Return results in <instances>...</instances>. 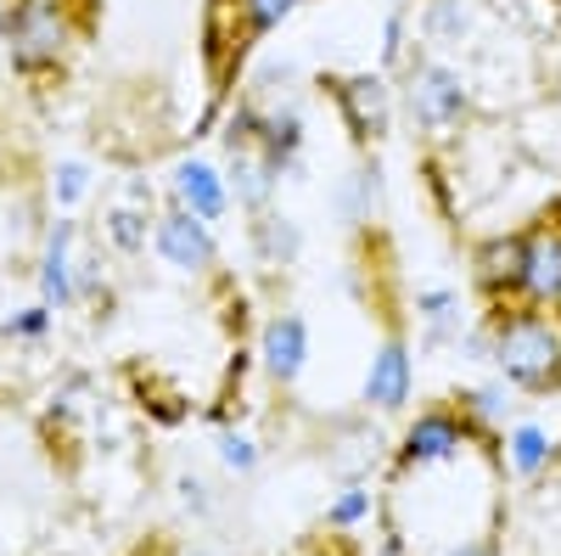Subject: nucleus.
Returning <instances> with one entry per match:
<instances>
[{"label": "nucleus", "mask_w": 561, "mask_h": 556, "mask_svg": "<svg viewBox=\"0 0 561 556\" xmlns=\"http://www.w3.org/2000/svg\"><path fill=\"white\" fill-rule=\"evenodd\" d=\"M455 405H460V416H466V422H472L483 439H489V433H505L511 422H517V388H511L505 377H494V383H478V388H466Z\"/></svg>", "instance_id": "f3484780"}, {"label": "nucleus", "mask_w": 561, "mask_h": 556, "mask_svg": "<svg viewBox=\"0 0 561 556\" xmlns=\"http://www.w3.org/2000/svg\"><path fill=\"white\" fill-rule=\"evenodd\" d=\"M489 365L517 394H550L561 388V315L534 304H505L489 315Z\"/></svg>", "instance_id": "f257e3e1"}, {"label": "nucleus", "mask_w": 561, "mask_h": 556, "mask_svg": "<svg viewBox=\"0 0 561 556\" xmlns=\"http://www.w3.org/2000/svg\"><path fill=\"white\" fill-rule=\"evenodd\" d=\"M84 197H90V163H79V158H62V163L51 169V203H57L62 214H73Z\"/></svg>", "instance_id": "bb28decb"}, {"label": "nucleus", "mask_w": 561, "mask_h": 556, "mask_svg": "<svg viewBox=\"0 0 561 556\" xmlns=\"http://www.w3.org/2000/svg\"><path fill=\"white\" fill-rule=\"evenodd\" d=\"M466 107H472V97H466V79H460L449 63L421 57V63L404 68V113H410L415 129L449 135V129L466 118Z\"/></svg>", "instance_id": "20e7f679"}, {"label": "nucleus", "mask_w": 561, "mask_h": 556, "mask_svg": "<svg viewBox=\"0 0 561 556\" xmlns=\"http://www.w3.org/2000/svg\"><path fill=\"white\" fill-rule=\"evenodd\" d=\"M259 365H264V377L275 388H293L304 377V365H309V327H304V315L280 309V315L264 320V332H259Z\"/></svg>", "instance_id": "9d476101"}, {"label": "nucleus", "mask_w": 561, "mask_h": 556, "mask_svg": "<svg viewBox=\"0 0 561 556\" xmlns=\"http://www.w3.org/2000/svg\"><path fill=\"white\" fill-rule=\"evenodd\" d=\"M152 208L147 203H118V208H107V219H102V237H107V248H118V253H147L152 248Z\"/></svg>", "instance_id": "aec40b11"}, {"label": "nucleus", "mask_w": 561, "mask_h": 556, "mask_svg": "<svg viewBox=\"0 0 561 556\" xmlns=\"http://www.w3.org/2000/svg\"><path fill=\"white\" fill-rule=\"evenodd\" d=\"M174 495H180V506H185V512H192L197 523H208V518L219 512V500H214L208 478H197V473H180V478H174Z\"/></svg>", "instance_id": "c85d7f7f"}, {"label": "nucleus", "mask_w": 561, "mask_h": 556, "mask_svg": "<svg viewBox=\"0 0 561 556\" xmlns=\"http://www.w3.org/2000/svg\"><path fill=\"white\" fill-rule=\"evenodd\" d=\"M57 327V309L51 304H23L12 309L7 320H0V338H12V343H45Z\"/></svg>", "instance_id": "a878e982"}, {"label": "nucleus", "mask_w": 561, "mask_h": 556, "mask_svg": "<svg viewBox=\"0 0 561 556\" xmlns=\"http://www.w3.org/2000/svg\"><path fill=\"white\" fill-rule=\"evenodd\" d=\"M438 556H494V540H460V545H449Z\"/></svg>", "instance_id": "7c9ffc66"}, {"label": "nucleus", "mask_w": 561, "mask_h": 556, "mask_svg": "<svg viewBox=\"0 0 561 556\" xmlns=\"http://www.w3.org/2000/svg\"><path fill=\"white\" fill-rule=\"evenodd\" d=\"M415 320H421V343L449 349L466 338V298L455 287H421L415 293Z\"/></svg>", "instance_id": "2eb2a0df"}, {"label": "nucleus", "mask_w": 561, "mask_h": 556, "mask_svg": "<svg viewBox=\"0 0 561 556\" xmlns=\"http://www.w3.org/2000/svg\"><path fill=\"white\" fill-rule=\"evenodd\" d=\"M556 219H561V203H556Z\"/></svg>", "instance_id": "473e14b6"}, {"label": "nucleus", "mask_w": 561, "mask_h": 556, "mask_svg": "<svg viewBox=\"0 0 561 556\" xmlns=\"http://www.w3.org/2000/svg\"><path fill=\"white\" fill-rule=\"evenodd\" d=\"M410 388H415V360H410V343L404 338H382L377 354L365 360V383H359V399L365 410L377 416H399L410 405Z\"/></svg>", "instance_id": "6e6552de"}, {"label": "nucleus", "mask_w": 561, "mask_h": 556, "mask_svg": "<svg viewBox=\"0 0 561 556\" xmlns=\"http://www.w3.org/2000/svg\"><path fill=\"white\" fill-rule=\"evenodd\" d=\"M304 107L298 102H280V107H264V129H259V152L275 163L280 180H298V158H304Z\"/></svg>", "instance_id": "ddd939ff"}, {"label": "nucleus", "mask_w": 561, "mask_h": 556, "mask_svg": "<svg viewBox=\"0 0 561 556\" xmlns=\"http://www.w3.org/2000/svg\"><path fill=\"white\" fill-rule=\"evenodd\" d=\"M79 225L62 214L45 225V237H39V259H34V287H39V304H51L57 315L79 304Z\"/></svg>", "instance_id": "423d86ee"}, {"label": "nucleus", "mask_w": 561, "mask_h": 556, "mask_svg": "<svg viewBox=\"0 0 561 556\" xmlns=\"http://www.w3.org/2000/svg\"><path fill=\"white\" fill-rule=\"evenodd\" d=\"M225 185H230V203H237V208L264 214L270 197H275V185H280V174H275V163L259 147H237L225 158Z\"/></svg>", "instance_id": "4468645a"}, {"label": "nucleus", "mask_w": 561, "mask_h": 556, "mask_svg": "<svg viewBox=\"0 0 561 556\" xmlns=\"http://www.w3.org/2000/svg\"><path fill=\"white\" fill-rule=\"evenodd\" d=\"M304 7L309 0H219L214 12H230V39H264Z\"/></svg>", "instance_id": "a211bd4d"}, {"label": "nucleus", "mask_w": 561, "mask_h": 556, "mask_svg": "<svg viewBox=\"0 0 561 556\" xmlns=\"http://www.w3.org/2000/svg\"><path fill=\"white\" fill-rule=\"evenodd\" d=\"M500 467H505L511 478H523V484L545 478V473L556 467V433H550L545 422H511V428L500 433Z\"/></svg>", "instance_id": "f8f14e48"}, {"label": "nucleus", "mask_w": 561, "mask_h": 556, "mask_svg": "<svg viewBox=\"0 0 561 556\" xmlns=\"http://www.w3.org/2000/svg\"><path fill=\"white\" fill-rule=\"evenodd\" d=\"M410 12L393 0V12L382 18V68H410Z\"/></svg>", "instance_id": "cd10ccee"}, {"label": "nucleus", "mask_w": 561, "mask_h": 556, "mask_svg": "<svg viewBox=\"0 0 561 556\" xmlns=\"http://www.w3.org/2000/svg\"><path fill=\"white\" fill-rule=\"evenodd\" d=\"M337 113L348 124L354 141H382L388 135V118H393V84L382 73H348L337 79Z\"/></svg>", "instance_id": "1a4fd4ad"}, {"label": "nucleus", "mask_w": 561, "mask_h": 556, "mask_svg": "<svg viewBox=\"0 0 561 556\" xmlns=\"http://www.w3.org/2000/svg\"><path fill=\"white\" fill-rule=\"evenodd\" d=\"M214 450H219V467H225V473H237V478H253V473H259V461H264L259 439L242 433V428H219Z\"/></svg>", "instance_id": "b1692460"}, {"label": "nucleus", "mask_w": 561, "mask_h": 556, "mask_svg": "<svg viewBox=\"0 0 561 556\" xmlns=\"http://www.w3.org/2000/svg\"><path fill=\"white\" fill-rule=\"evenodd\" d=\"M517 304L561 309V219L523 230V275H517Z\"/></svg>", "instance_id": "0eeeda50"}, {"label": "nucleus", "mask_w": 561, "mask_h": 556, "mask_svg": "<svg viewBox=\"0 0 561 556\" xmlns=\"http://www.w3.org/2000/svg\"><path fill=\"white\" fill-rule=\"evenodd\" d=\"M466 29H472V0H427L421 12V34L433 45H460Z\"/></svg>", "instance_id": "4be33fe9"}, {"label": "nucleus", "mask_w": 561, "mask_h": 556, "mask_svg": "<svg viewBox=\"0 0 561 556\" xmlns=\"http://www.w3.org/2000/svg\"><path fill=\"white\" fill-rule=\"evenodd\" d=\"M197 556H214V551H197Z\"/></svg>", "instance_id": "2f4dec72"}, {"label": "nucleus", "mask_w": 561, "mask_h": 556, "mask_svg": "<svg viewBox=\"0 0 561 556\" xmlns=\"http://www.w3.org/2000/svg\"><path fill=\"white\" fill-rule=\"evenodd\" d=\"M253 248H259V259L264 264H275V270H287L298 253H304V230H298V219H287V214H259V225H253Z\"/></svg>", "instance_id": "6ab92c4d"}, {"label": "nucleus", "mask_w": 561, "mask_h": 556, "mask_svg": "<svg viewBox=\"0 0 561 556\" xmlns=\"http://www.w3.org/2000/svg\"><path fill=\"white\" fill-rule=\"evenodd\" d=\"M483 444V433L460 416V405H433L399 433L393 450V473H427V467H449V461L472 455Z\"/></svg>", "instance_id": "7ed1b4c3"}, {"label": "nucleus", "mask_w": 561, "mask_h": 556, "mask_svg": "<svg viewBox=\"0 0 561 556\" xmlns=\"http://www.w3.org/2000/svg\"><path fill=\"white\" fill-rule=\"evenodd\" d=\"M259 129H264V102L242 97L237 107L225 113V124H219V141H225V152H237V147H259Z\"/></svg>", "instance_id": "393cba45"}, {"label": "nucleus", "mask_w": 561, "mask_h": 556, "mask_svg": "<svg viewBox=\"0 0 561 556\" xmlns=\"http://www.w3.org/2000/svg\"><path fill=\"white\" fill-rule=\"evenodd\" d=\"M337 208H343L348 225H370V219H377V208H382V169L377 163L354 169L343 180V192H337Z\"/></svg>", "instance_id": "412c9836"}, {"label": "nucleus", "mask_w": 561, "mask_h": 556, "mask_svg": "<svg viewBox=\"0 0 561 556\" xmlns=\"http://www.w3.org/2000/svg\"><path fill=\"white\" fill-rule=\"evenodd\" d=\"M152 253L174 270V275H208L214 259H219V242H214V225L185 214L169 203V214H158L152 225Z\"/></svg>", "instance_id": "39448f33"}, {"label": "nucleus", "mask_w": 561, "mask_h": 556, "mask_svg": "<svg viewBox=\"0 0 561 556\" xmlns=\"http://www.w3.org/2000/svg\"><path fill=\"white\" fill-rule=\"evenodd\" d=\"M169 197H174V208L197 214V219H208V225L230 214V185H225V169H219V163H208V158H180V163L169 169Z\"/></svg>", "instance_id": "9b49d317"}, {"label": "nucleus", "mask_w": 561, "mask_h": 556, "mask_svg": "<svg viewBox=\"0 0 561 556\" xmlns=\"http://www.w3.org/2000/svg\"><path fill=\"white\" fill-rule=\"evenodd\" d=\"M0 39H7V63H12L18 79L57 73L73 57V45H79L73 0H7Z\"/></svg>", "instance_id": "f03ea898"}, {"label": "nucleus", "mask_w": 561, "mask_h": 556, "mask_svg": "<svg viewBox=\"0 0 561 556\" xmlns=\"http://www.w3.org/2000/svg\"><path fill=\"white\" fill-rule=\"evenodd\" d=\"M517 275H523V230H511V237H489L478 248V282H483V293L517 304Z\"/></svg>", "instance_id": "dca6fc26"}, {"label": "nucleus", "mask_w": 561, "mask_h": 556, "mask_svg": "<svg viewBox=\"0 0 561 556\" xmlns=\"http://www.w3.org/2000/svg\"><path fill=\"white\" fill-rule=\"evenodd\" d=\"M370 512H377V495H370L365 484H343L332 500H325V529H332V534H354L359 523H370Z\"/></svg>", "instance_id": "5701e85b"}, {"label": "nucleus", "mask_w": 561, "mask_h": 556, "mask_svg": "<svg viewBox=\"0 0 561 556\" xmlns=\"http://www.w3.org/2000/svg\"><path fill=\"white\" fill-rule=\"evenodd\" d=\"M107 293V275H102V253H84L79 259V304H96Z\"/></svg>", "instance_id": "c756f323"}]
</instances>
